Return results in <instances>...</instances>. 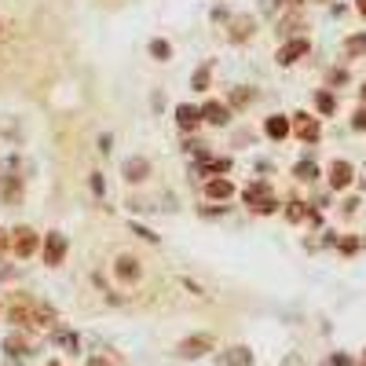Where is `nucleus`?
<instances>
[{"mask_svg": "<svg viewBox=\"0 0 366 366\" xmlns=\"http://www.w3.org/2000/svg\"><path fill=\"white\" fill-rule=\"evenodd\" d=\"M359 366H366V348H363V356H359Z\"/></svg>", "mask_w": 366, "mask_h": 366, "instance_id": "79ce46f5", "label": "nucleus"}, {"mask_svg": "<svg viewBox=\"0 0 366 366\" xmlns=\"http://www.w3.org/2000/svg\"><path fill=\"white\" fill-rule=\"evenodd\" d=\"M15 272H11V267H0V279H11Z\"/></svg>", "mask_w": 366, "mask_h": 366, "instance_id": "a19ab883", "label": "nucleus"}, {"mask_svg": "<svg viewBox=\"0 0 366 366\" xmlns=\"http://www.w3.org/2000/svg\"><path fill=\"white\" fill-rule=\"evenodd\" d=\"M253 29H257V19H253V15H234V19L227 22V41L231 44H246L253 37Z\"/></svg>", "mask_w": 366, "mask_h": 366, "instance_id": "1a4fd4ad", "label": "nucleus"}, {"mask_svg": "<svg viewBox=\"0 0 366 366\" xmlns=\"http://www.w3.org/2000/svg\"><path fill=\"white\" fill-rule=\"evenodd\" d=\"M290 125H293V136L304 139V143H319V136H323L319 118H315V114H304V110H297V114L290 118Z\"/></svg>", "mask_w": 366, "mask_h": 366, "instance_id": "7ed1b4c3", "label": "nucleus"}, {"mask_svg": "<svg viewBox=\"0 0 366 366\" xmlns=\"http://www.w3.org/2000/svg\"><path fill=\"white\" fill-rule=\"evenodd\" d=\"M293 176H297L300 183H315V180L323 176V172H319V165H315L311 157H300V162L293 165Z\"/></svg>", "mask_w": 366, "mask_h": 366, "instance_id": "6ab92c4d", "label": "nucleus"}, {"mask_svg": "<svg viewBox=\"0 0 366 366\" xmlns=\"http://www.w3.org/2000/svg\"><path fill=\"white\" fill-rule=\"evenodd\" d=\"M213 333H190V337H183L176 344V356L180 359H202V356H209L213 352Z\"/></svg>", "mask_w": 366, "mask_h": 366, "instance_id": "f03ea898", "label": "nucleus"}, {"mask_svg": "<svg viewBox=\"0 0 366 366\" xmlns=\"http://www.w3.org/2000/svg\"><path fill=\"white\" fill-rule=\"evenodd\" d=\"M315 110H319L323 118H330L333 110H337V99H333V92H326V88L315 92Z\"/></svg>", "mask_w": 366, "mask_h": 366, "instance_id": "b1692460", "label": "nucleus"}, {"mask_svg": "<svg viewBox=\"0 0 366 366\" xmlns=\"http://www.w3.org/2000/svg\"><path fill=\"white\" fill-rule=\"evenodd\" d=\"M209 77H213V66H198L195 73H190V88L205 92V88H209Z\"/></svg>", "mask_w": 366, "mask_h": 366, "instance_id": "a878e982", "label": "nucleus"}, {"mask_svg": "<svg viewBox=\"0 0 366 366\" xmlns=\"http://www.w3.org/2000/svg\"><path fill=\"white\" fill-rule=\"evenodd\" d=\"M0 348L8 352V359H11V363H22V359H29V356H34V341H29L22 330H11Z\"/></svg>", "mask_w": 366, "mask_h": 366, "instance_id": "20e7f679", "label": "nucleus"}, {"mask_svg": "<svg viewBox=\"0 0 366 366\" xmlns=\"http://www.w3.org/2000/svg\"><path fill=\"white\" fill-rule=\"evenodd\" d=\"M308 52H311V41L308 37H293V41H286L275 52V62H279V66H293V62H300Z\"/></svg>", "mask_w": 366, "mask_h": 366, "instance_id": "39448f33", "label": "nucleus"}, {"mask_svg": "<svg viewBox=\"0 0 366 366\" xmlns=\"http://www.w3.org/2000/svg\"><path fill=\"white\" fill-rule=\"evenodd\" d=\"M356 11H359L363 19H366V0H356Z\"/></svg>", "mask_w": 366, "mask_h": 366, "instance_id": "ea45409f", "label": "nucleus"}, {"mask_svg": "<svg viewBox=\"0 0 366 366\" xmlns=\"http://www.w3.org/2000/svg\"><path fill=\"white\" fill-rule=\"evenodd\" d=\"M267 195H272V187H267V180H257V183H249V187L242 190V202H246L249 209H253V205H257L260 198H267Z\"/></svg>", "mask_w": 366, "mask_h": 366, "instance_id": "412c9836", "label": "nucleus"}, {"mask_svg": "<svg viewBox=\"0 0 366 366\" xmlns=\"http://www.w3.org/2000/svg\"><path fill=\"white\" fill-rule=\"evenodd\" d=\"M337 249L344 253V257H352V253H359V249H363V242H359L356 234H344V238H337Z\"/></svg>", "mask_w": 366, "mask_h": 366, "instance_id": "c85d7f7f", "label": "nucleus"}, {"mask_svg": "<svg viewBox=\"0 0 366 366\" xmlns=\"http://www.w3.org/2000/svg\"><path fill=\"white\" fill-rule=\"evenodd\" d=\"M308 216H311V205L308 202H300V198L286 202V220H290V224H300V220H308Z\"/></svg>", "mask_w": 366, "mask_h": 366, "instance_id": "4be33fe9", "label": "nucleus"}, {"mask_svg": "<svg viewBox=\"0 0 366 366\" xmlns=\"http://www.w3.org/2000/svg\"><path fill=\"white\" fill-rule=\"evenodd\" d=\"M356 209H359V198H348V202L341 205V213H344V216H352Z\"/></svg>", "mask_w": 366, "mask_h": 366, "instance_id": "c9c22d12", "label": "nucleus"}, {"mask_svg": "<svg viewBox=\"0 0 366 366\" xmlns=\"http://www.w3.org/2000/svg\"><path fill=\"white\" fill-rule=\"evenodd\" d=\"M11 249H15V257H19V260L34 257V253H37V231L34 227H15L11 231Z\"/></svg>", "mask_w": 366, "mask_h": 366, "instance_id": "0eeeda50", "label": "nucleus"}, {"mask_svg": "<svg viewBox=\"0 0 366 366\" xmlns=\"http://www.w3.org/2000/svg\"><path fill=\"white\" fill-rule=\"evenodd\" d=\"M323 366H330V363H323Z\"/></svg>", "mask_w": 366, "mask_h": 366, "instance_id": "49530a36", "label": "nucleus"}, {"mask_svg": "<svg viewBox=\"0 0 366 366\" xmlns=\"http://www.w3.org/2000/svg\"><path fill=\"white\" fill-rule=\"evenodd\" d=\"M8 323L15 330H41V326H59V311L29 293H15L8 308Z\"/></svg>", "mask_w": 366, "mask_h": 366, "instance_id": "f257e3e1", "label": "nucleus"}, {"mask_svg": "<svg viewBox=\"0 0 366 366\" xmlns=\"http://www.w3.org/2000/svg\"><path fill=\"white\" fill-rule=\"evenodd\" d=\"M8 246H11V234H8V231H4V227H0V253H4V249H8Z\"/></svg>", "mask_w": 366, "mask_h": 366, "instance_id": "4c0bfd02", "label": "nucleus"}, {"mask_svg": "<svg viewBox=\"0 0 366 366\" xmlns=\"http://www.w3.org/2000/svg\"><path fill=\"white\" fill-rule=\"evenodd\" d=\"M4 169H8V176H0V202H4V205H22L26 183H22V176H11V162Z\"/></svg>", "mask_w": 366, "mask_h": 366, "instance_id": "423d86ee", "label": "nucleus"}, {"mask_svg": "<svg viewBox=\"0 0 366 366\" xmlns=\"http://www.w3.org/2000/svg\"><path fill=\"white\" fill-rule=\"evenodd\" d=\"M66 234H59V231H52V234H48L44 238V264L48 267H59L62 260H66Z\"/></svg>", "mask_w": 366, "mask_h": 366, "instance_id": "6e6552de", "label": "nucleus"}, {"mask_svg": "<svg viewBox=\"0 0 366 366\" xmlns=\"http://www.w3.org/2000/svg\"><path fill=\"white\" fill-rule=\"evenodd\" d=\"M297 29H304V19H300V15H290V19H282V22H279V34H282V37L290 34V41H293Z\"/></svg>", "mask_w": 366, "mask_h": 366, "instance_id": "bb28decb", "label": "nucleus"}, {"mask_svg": "<svg viewBox=\"0 0 366 366\" xmlns=\"http://www.w3.org/2000/svg\"><path fill=\"white\" fill-rule=\"evenodd\" d=\"M253 95H257V92H253L249 85H238V88L227 95V106H231V110H242V106H249V103H253Z\"/></svg>", "mask_w": 366, "mask_h": 366, "instance_id": "5701e85b", "label": "nucleus"}, {"mask_svg": "<svg viewBox=\"0 0 366 366\" xmlns=\"http://www.w3.org/2000/svg\"><path fill=\"white\" fill-rule=\"evenodd\" d=\"M150 55H154L157 62H169V59H172V44H169L165 37H154V41H150Z\"/></svg>", "mask_w": 366, "mask_h": 366, "instance_id": "393cba45", "label": "nucleus"}, {"mask_svg": "<svg viewBox=\"0 0 366 366\" xmlns=\"http://www.w3.org/2000/svg\"><path fill=\"white\" fill-rule=\"evenodd\" d=\"M209 172H216V176L231 172V157H209Z\"/></svg>", "mask_w": 366, "mask_h": 366, "instance_id": "c756f323", "label": "nucleus"}, {"mask_svg": "<svg viewBox=\"0 0 366 366\" xmlns=\"http://www.w3.org/2000/svg\"><path fill=\"white\" fill-rule=\"evenodd\" d=\"M88 187H92V195H103V190H106V183H103V172H92Z\"/></svg>", "mask_w": 366, "mask_h": 366, "instance_id": "473e14b6", "label": "nucleus"}, {"mask_svg": "<svg viewBox=\"0 0 366 366\" xmlns=\"http://www.w3.org/2000/svg\"><path fill=\"white\" fill-rule=\"evenodd\" d=\"M220 366H253V352L246 344H234V348H227V352L220 356Z\"/></svg>", "mask_w": 366, "mask_h": 366, "instance_id": "f3484780", "label": "nucleus"}, {"mask_svg": "<svg viewBox=\"0 0 366 366\" xmlns=\"http://www.w3.org/2000/svg\"><path fill=\"white\" fill-rule=\"evenodd\" d=\"M55 341H59V348L66 356H81V337H77L73 330H62V326H55Z\"/></svg>", "mask_w": 366, "mask_h": 366, "instance_id": "a211bd4d", "label": "nucleus"}, {"mask_svg": "<svg viewBox=\"0 0 366 366\" xmlns=\"http://www.w3.org/2000/svg\"><path fill=\"white\" fill-rule=\"evenodd\" d=\"M352 183H356V169H352V162L337 157V162L330 165V187H333V190H348Z\"/></svg>", "mask_w": 366, "mask_h": 366, "instance_id": "9d476101", "label": "nucleus"}, {"mask_svg": "<svg viewBox=\"0 0 366 366\" xmlns=\"http://www.w3.org/2000/svg\"><path fill=\"white\" fill-rule=\"evenodd\" d=\"M121 176H125V183H143L150 176V162H147V157H139V154H132L129 162L121 165Z\"/></svg>", "mask_w": 366, "mask_h": 366, "instance_id": "9b49d317", "label": "nucleus"}, {"mask_svg": "<svg viewBox=\"0 0 366 366\" xmlns=\"http://www.w3.org/2000/svg\"><path fill=\"white\" fill-rule=\"evenodd\" d=\"M176 125H180L183 132H195L198 125H202V110L195 103H180L176 106Z\"/></svg>", "mask_w": 366, "mask_h": 366, "instance_id": "2eb2a0df", "label": "nucleus"}, {"mask_svg": "<svg viewBox=\"0 0 366 366\" xmlns=\"http://www.w3.org/2000/svg\"><path fill=\"white\" fill-rule=\"evenodd\" d=\"M330 366H359V359H352L348 352H333L330 356Z\"/></svg>", "mask_w": 366, "mask_h": 366, "instance_id": "7c9ffc66", "label": "nucleus"}, {"mask_svg": "<svg viewBox=\"0 0 366 366\" xmlns=\"http://www.w3.org/2000/svg\"><path fill=\"white\" fill-rule=\"evenodd\" d=\"M359 95H363V103H366V81H363V88H359Z\"/></svg>", "mask_w": 366, "mask_h": 366, "instance_id": "37998d69", "label": "nucleus"}, {"mask_svg": "<svg viewBox=\"0 0 366 366\" xmlns=\"http://www.w3.org/2000/svg\"><path fill=\"white\" fill-rule=\"evenodd\" d=\"M253 213H260V216H272V213H279V198H275V195L260 198L257 205H253Z\"/></svg>", "mask_w": 366, "mask_h": 366, "instance_id": "cd10ccee", "label": "nucleus"}, {"mask_svg": "<svg viewBox=\"0 0 366 366\" xmlns=\"http://www.w3.org/2000/svg\"><path fill=\"white\" fill-rule=\"evenodd\" d=\"M341 55H344V59H359V55H366V34H352V37H344Z\"/></svg>", "mask_w": 366, "mask_h": 366, "instance_id": "aec40b11", "label": "nucleus"}, {"mask_svg": "<svg viewBox=\"0 0 366 366\" xmlns=\"http://www.w3.org/2000/svg\"><path fill=\"white\" fill-rule=\"evenodd\" d=\"M205 198L209 202H231L234 198V183L227 176H209L205 180Z\"/></svg>", "mask_w": 366, "mask_h": 366, "instance_id": "f8f14e48", "label": "nucleus"}, {"mask_svg": "<svg viewBox=\"0 0 366 366\" xmlns=\"http://www.w3.org/2000/svg\"><path fill=\"white\" fill-rule=\"evenodd\" d=\"M286 4H293V8H297V4H304V0H286Z\"/></svg>", "mask_w": 366, "mask_h": 366, "instance_id": "c03bdc74", "label": "nucleus"}, {"mask_svg": "<svg viewBox=\"0 0 366 366\" xmlns=\"http://www.w3.org/2000/svg\"><path fill=\"white\" fill-rule=\"evenodd\" d=\"M264 132H267V139H286L293 132V125H290V118H286V114H272L264 121Z\"/></svg>", "mask_w": 366, "mask_h": 366, "instance_id": "dca6fc26", "label": "nucleus"}, {"mask_svg": "<svg viewBox=\"0 0 366 366\" xmlns=\"http://www.w3.org/2000/svg\"><path fill=\"white\" fill-rule=\"evenodd\" d=\"M279 4H282V0H260V8H264L267 15H272V11H279Z\"/></svg>", "mask_w": 366, "mask_h": 366, "instance_id": "e433bc0d", "label": "nucleus"}, {"mask_svg": "<svg viewBox=\"0 0 366 366\" xmlns=\"http://www.w3.org/2000/svg\"><path fill=\"white\" fill-rule=\"evenodd\" d=\"M330 81H333V85H341V81H348V73H344V70H333V73H330Z\"/></svg>", "mask_w": 366, "mask_h": 366, "instance_id": "58836bf2", "label": "nucleus"}, {"mask_svg": "<svg viewBox=\"0 0 366 366\" xmlns=\"http://www.w3.org/2000/svg\"><path fill=\"white\" fill-rule=\"evenodd\" d=\"M85 366H118V363H110V356H88Z\"/></svg>", "mask_w": 366, "mask_h": 366, "instance_id": "72a5a7b5", "label": "nucleus"}, {"mask_svg": "<svg viewBox=\"0 0 366 366\" xmlns=\"http://www.w3.org/2000/svg\"><path fill=\"white\" fill-rule=\"evenodd\" d=\"M227 118H231V106L220 103V99H209L202 106V121L205 125H216V129H220V125H227Z\"/></svg>", "mask_w": 366, "mask_h": 366, "instance_id": "4468645a", "label": "nucleus"}, {"mask_svg": "<svg viewBox=\"0 0 366 366\" xmlns=\"http://www.w3.org/2000/svg\"><path fill=\"white\" fill-rule=\"evenodd\" d=\"M48 366H62V363H48Z\"/></svg>", "mask_w": 366, "mask_h": 366, "instance_id": "a18cd8bd", "label": "nucleus"}, {"mask_svg": "<svg viewBox=\"0 0 366 366\" xmlns=\"http://www.w3.org/2000/svg\"><path fill=\"white\" fill-rule=\"evenodd\" d=\"M132 231H136V234H143L147 242H154V246H157V234H154L150 227H139V224H132Z\"/></svg>", "mask_w": 366, "mask_h": 366, "instance_id": "f704fd0d", "label": "nucleus"}, {"mask_svg": "<svg viewBox=\"0 0 366 366\" xmlns=\"http://www.w3.org/2000/svg\"><path fill=\"white\" fill-rule=\"evenodd\" d=\"M114 275L121 279V282H139V275H143V267H139V260L136 257H129V253H121V257L114 260Z\"/></svg>", "mask_w": 366, "mask_h": 366, "instance_id": "ddd939ff", "label": "nucleus"}, {"mask_svg": "<svg viewBox=\"0 0 366 366\" xmlns=\"http://www.w3.org/2000/svg\"><path fill=\"white\" fill-rule=\"evenodd\" d=\"M352 129H356V132H366V103L352 114Z\"/></svg>", "mask_w": 366, "mask_h": 366, "instance_id": "2f4dec72", "label": "nucleus"}]
</instances>
